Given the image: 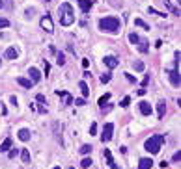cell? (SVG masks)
<instances>
[{"label": "cell", "instance_id": "1", "mask_svg": "<svg viewBox=\"0 0 181 169\" xmlns=\"http://www.w3.org/2000/svg\"><path fill=\"white\" fill-rule=\"evenodd\" d=\"M58 15H60V24L62 26H71L75 22V11H73V6L64 2L60 7H58Z\"/></svg>", "mask_w": 181, "mask_h": 169}, {"label": "cell", "instance_id": "2", "mask_svg": "<svg viewBox=\"0 0 181 169\" xmlns=\"http://www.w3.org/2000/svg\"><path fill=\"white\" fill-rule=\"evenodd\" d=\"M120 28H121V22L116 19V17H103L99 20V30L101 32H107V33H120Z\"/></svg>", "mask_w": 181, "mask_h": 169}, {"label": "cell", "instance_id": "3", "mask_svg": "<svg viewBox=\"0 0 181 169\" xmlns=\"http://www.w3.org/2000/svg\"><path fill=\"white\" fill-rule=\"evenodd\" d=\"M163 143H164V136H161V134H155V136H151V138H148V140H146L144 147H146V151H148V153H151V154H157V153L161 151Z\"/></svg>", "mask_w": 181, "mask_h": 169}, {"label": "cell", "instance_id": "4", "mask_svg": "<svg viewBox=\"0 0 181 169\" xmlns=\"http://www.w3.org/2000/svg\"><path fill=\"white\" fill-rule=\"evenodd\" d=\"M39 24H41V28H43L47 33H52V32H54V22H52V19H50L49 13L41 17V22H39Z\"/></svg>", "mask_w": 181, "mask_h": 169}, {"label": "cell", "instance_id": "5", "mask_svg": "<svg viewBox=\"0 0 181 169\" xmlns=\"http://www.w3.org/2000/svg\"><path fill=\"white\" fill-rule=\"evenodd\" d=\"M112 134H114V125H112V123H107V125L103 127V134H101V141H105V143H108V141L112 140Z\"/></svg>", "mask_w": 181, "mask_h": 169}, {"label": "cell", "instance_id": "6", "mask_svg": "<svg viewBox=\"0 0 181 169\" xmlns=\"http://www.w3.org/2000/svg\"><path fill=\"white\" fill-rule=\"evenodd\" d=\"M168 76H170V84H172L174 87H179V84H181V78H179V67L172 69V71L168 73Z\"/></svg>", "mask_w": 181, "mask_h": 169}, {"label": "cell", "instance_id": "7", "mask_svg": "<svg viewBox=\"0 0 181 169\" xmlns=\"http://www.w3.org/2000/svg\"><path fill=\"white\" fill-rule=\"evenodd\" d=\"M103 63H105L108 69H116V67L120 65V60H118L116 56H105V58H103Z\"/></svg>", "mask_w": 181, "mask_h": 169}, {"label": "cell", "instance_id": "8", "mask_svg": "<svg viewBox=\"0 0 181 169\" xmlns=\"http://www.w3.org/2000/svg\"><path fill=\"white\" fill-rule=\"evenodd\" d=\"M138 106H140V113H142V115H146V117H150V115H151V112H153V108H151V104H150V102H146V100H142V102H140Z\"/></svg>", "mask_w": 181, "mask_h": 169}, {"label": "cell", "instance_id": "9", "mask_svg": "<svg viewBox=\"0 0 181 169\" xmlns=\"http://www.w3.org/2000/svg\"><path fill=\"white\" fill-rule=\"evenodd\" d=\"M28 74H30V80H32L34 84L41 80V73H39V69H36V67H30V69H28Z\"/></svg>", "mask_w": 181, "mask_h": 169}, {"label": "cell", "instance_id": "10", "mask_svg": "<svg viewBox=\"0 0 181 169\" xmlns=\"http://www.w3.org/2000/svg\"><path fill=\"white\" fill-rule=\"evenodd\" d=\"M164 113H166V102H164V100H159V102H157V117L163 119Z\"/></svg>", "mask_w": 181, "mask_h": 169}, {"label": "cell", "instance_id": "11", "mask_svg": "<svg viewBox=\"0 0 181 169\" xmlns=\"http://www.w3.org/2000/svg\"><path fill=\"white\" fill-rule=\"evenodd\" d=\"M17 56H19L17 48H13V47H7V48H6V58H7V60H17Z\"/></svg>", "mask_w": 181, "mask_h": 169}, {"label": "cell", "instance_id": "12", "mask_svg": "<svg viewBox=\"0 0 181 169\" xmlns=\"http://www.w3.org/2000/svg\"><path fill=\"white\" fill-rule=\"evenodd\" d=\"M151 166H153V160L151 158H142L138 162V169H150Z\"/></svg>", "mask_w": 181, "mask_h": 169}, {"label": "cell", "instance_id": "13", "mask_svg": "<svg viewBox=\"0 0 181 169\" xmlns=\"http://www.w3.org/2000/svg\"><path fill=\"white\" fill-rule=\"evenodd\" d=\"M17 82H19L22 87H26V89H30V87L34 86V82H32L30 78H22V76H19V78H17Z\"/></svg>", "mask_w": 181, "mask_h": 169}, {"label": "cell", "instance_id": "14", "mask_svg": "<svg viewBox=\"0 0 181 169\" xmlns=\"http://www.w3.org/2000/svg\"><path fill=\"white\" fill-rule=\"evenodd\" d=\"M79 89H80V93H82V97H88V95H90V89H88V84H86L84 80H80V82H79Z\"/></svg>", "mask_w": 181, "mask_h": 169}, {"label": "cell", "instance_id": "15", "mask_svg": "<svg viewBox=\"0 0 181 169\" xmlns=\"http://www.w3.org/2000/svg\"><path fill=\"white\" fill-rule=\"evenodd\" d=\"M19 140L21 141H28L30 140V130L28 128H21L19 130Z\"/></svg>", "mask_w": 181, "mask_h": 169}, {"label": "cell", "instance_id": "16", "mask_svg": "<svg viewBox=\"0 0 181 169\" xmlns=\"http://www.w3.org/2000/svg\"><path fill=\"white\" fill-rule=\"evenodd\" d=\"M9 149H11V138H6L0 145V153H7Z\"/></svg>", "mask_w": 181, "mask_h": 169}, {"label": "cell", "instance_id": "17", "mask_svg": "<svg viewBox=\"0 0 181 169\" xmlns=\"http://www.w3.org/2000/svg\"><path fill=\"white\" fill-rule=\"evenodd\" d=\"M79 4H80V9L84 13H88L92 9V0H79Z\"/></svg>", "mask_w": 181, "mask_h": 169}, {"label": "cell", "instance_id": "18", "mask_svg": "<svg viewBox=\"0 0 181 169\" xmlns=\"http://www.w3.org/2000/svg\"><path fill=\"white\" fill-rule=\"evenodd\" d=\"M163 2L166 4V7H168V9H170V11H172L174 15H179V13H181V11H179V7H178V6H174V4H172L170 0H163Z\"/></svg>", "mask_w": 181, "mask_h": 169}, {"label": "cell", "instance_id": "19", "mask_svg": "<svg viewBox=\"0 0 181 169\" xmlns=\"http://www.w3.org/2000/svg\"><path fill=\"white\" fill-rule=\"evenodd\" d=\"M136 45H138V50H140L142 54H146V52H148V41H146V39H138V43H136Z\"/></svg>", "mask_w": 181, "mask_h": 169}, {"label": "cell", "instance_id": "20", "mask_svg": "<svg viewBox=\"0 0 181 169\" xmlns=\"http://www.w3.org/2000/svg\"><path fill=\"white\" fill-rule=\"evenodd\" d=\"M56 95L64 97V99H65V104H73V97H71L69 93H65V91H58V89H56Z\"/></svg>", "mask_w": 181, "mask_h": 169}, {"label": "cell", "instance_id": "21", "mask_svg": "<svg viewBox=\"0 0 181 169\" xmlns=\"http://www.w3.org/2000/svg\"><path fill=\"white\" fill-rule=\"evenodd\" d=\"M21 160H22L24 164L30 162V153H28V149H22V151H21Z\"/></svg>", "mask_w": 181, "mask_h": 169}, {"label": "cell", "instance_id": "22", "mask_svg": "<svg viewBox=\"0 0 181 169\" xmlns=\"http://www.w3.org/2000/svg\"><path fill=\"white\" fill-rule=\"evenodd\" d=\"M34 15H36V7H26V9H24V17H26V19H32Z\"/></svg>", "mask_w": 181, "mask_h": 169}, {"label": "cell", "instance_id": "23", "mask_svg": "<svg viewBox=\"0 0 181 169\" xmlns=\"http://www.w3.org/2000/svg\"><path fill=\"white\" fill-rule=\"evenodd\" d=\"M103 154H105V158H107V164H108V166H112V164H114V160H112L110 151H108V149H105V151H103Z\"/></svg>", "mask_w": 181, "mask_h": 169}, {"label": "cell", "instance_id": "24", "mask_svg": "<svg viewBox=\"0 0 181 169\" xmlns=\"http://www.w3.org/2000/svg\"><path fill=\"white\" fill-rule=\"evenodd\" d=\"M110 78H112V74H110V73H105V74H101V78H99V80H101V84H108V82H110Z\"/></svg>", "mask_w": 181, "mask_h": 169}, {"label": "cell", "instance_id": "25", "mask_svg": "<svg viewBox=\"0 0 181 169\" xmlns=\"http://www.w3.org/2000/svg\"><path fill=\"white\" fill-rule=\"evenodd\" d=\"M135 24H136V26H140V28H144V30H150V26H148L142 19H135Z\"/></svg>", "mask_w": 181, "mask_h": 169}, {"label": "cell", "instance_id": "26", "mask_svg": "<svg viewBox=\"0 0 181 169\" xmlns=\"http://www.w3.org/2000/svg\"><path fill=\"white\" fill-rule=\"evenodd\" d=\"M138 39H140V37H138V33H135V32H131V33H129V41H131L133 45H136V43H138Z\"/></svg>", "mask_w": 181, "mask_h": 169}, {"label": "cell", "instance_id": "27", "mask_svg": "<svg viewBox=\"0 0 181 169\" xmlns=\"http://www.w3.org/2000/svg\"><path fill=\"white\" fill-rule=\"evenodd\" d=\"M108 99H110V93H105V95L99 99V102H97V104H99V106H103V104H107V102H108Z\"/></svg>", "mask_w": 181, "mask_h": 169}, {"label": "cell", "instance_id": "28", "mask_svg": "<svg viewBox=\"0 0 181 169\" xmlns=\"http://www.w3.org/2000/svg\"><path fill=\"white\" fill-rule=\"evenodd\" d=\"M92 151H93L92 145H82V147H80V153H82V154H90Z\"/></svg>", "mask_w": 181, "mask_h": 169}, {"label": "cell", "instance_id": "29", "mask_svg": "<svg viewBox=\"0 0 181 169\" xmlns=\"http://www.w3.org/2000/svg\"><path fill=\"white\" fill-rule=\"evenodd\" d=\"M92 164H93V162H92V160H90V158H84V160H82V162H80V167L88 169V167H90V166H92Z\"/></svg>", "mask_w": 181, "mask_h": 169}, {"label": "cell", "instance_id": "30", "mask_svg": "<svg viewBox=\"0 0 181 169\" xmlns=\"http://www.w3.org/2000/svg\"><path fill=\"white\" fill-rule=\"evenodd\" d=\"M133 67H135V71H144V63H142L140 60H138V61H135V63H133Z\"/></svg>", "mask_w": 181, "mask_h": 169}, {"label": "cell", "instance_id": "31", "mask_svg": "<svg viewBox=\"0 0 181 169\" xmlns=\"http://www.w3.org/2000/svg\"><path fill=\"white\" fill-rule=\"evenodd\" d=\"M19 153H21V151H19V149H9V151H7V156H9V158H11V160H13V158H15V156H17V154H19Z\"/></svg>", "mask_w": 181, "mask_h": 169}, {"label": "cell", "instance_id": "32", "mask_svg": "<svg viewBox=\"0 0 181 169\" xmlns=\"http://www.w3.org/2000/svg\"><path fill=\"white\" fill-rule=\"evenodd\" d=\"M58 65H65V56H64V52H58Z\"/></svg>", "mask_w": 181, "mask_h": 169}, {"label": "cell", "instance_id": "33", "mask_svg": "<svg viewBox=\"0 0 181 169\" xmlns=\"http://www.w3.org/2000/svg\"><path fill=\"white\" fill-rule=\"evenodd\" d=\"M129 104H131V97H125V99L120 102V106H121V108H127Z\"/></svg>", "mask_w": 181, "mask_h": 169}, {"label": "cell", "instance_id": "34", "mask_svg": "<svg viewBox=\"0 0 181 169\" xmlns=\"http://www.w3.org/2000/svg\"><path fill=\"white\" fill-rule=\"evenodd\" d=\"M97 134V123H92V127H90V136H95Z\"/></svg>", "mask_w": 181, "mask_h": 169}, {"label": "cell", "instance_id": "35", "mask_svg": "<svg viewBox=\"0 0 181 169\" xmlns=\"http://www.w3.org/2000/svg\"><path fill=\"white\" fill-rule=\"evenodd\" d=\"M101 110H103V113H108V112L112 110V104H103V106H101Z\"/></svg>", "mask_w": 181, "mask_h": 169}, {"label": "cell", "instance_id": "36", "mask_svg": "<svg viewBox=\"0 0 181 169\" xmlns=\"http://www.w3.org/2000/svg\"><path fill=\"white\" fill-rule=\"evenodd\" d=\"M7 26H9V20H7V19H2V17H0V28H7Z\"/></svg>", "mask_w": 181, "mask_h": 169}, {"label": "cell", "instance_id": "37", "mask_svg": "<svg viewBox=\"0 0 181 169\" xmlns=\"http://www.w3.org/2000/svg\"><path fill=\"white\" fill-rule=\"evenodd\" d=\"M172 160H174L176 164H179V160H181V153H179V151H178V153H176V154L172 156Z\"/></svg>", "mask_w": 181, "mask_h": 169}, {"label": "cell", "instance_id": "38", "mask_svg": "<svg viewBox=\"0 0 181 169\" xmlns=\"http://www.w3.org/2000/svg\"><path fill=\"white\" fill-rule=\"evenodd\" d=\"M75 104H77V106H84V104H86V100H84V97H80V99H77V100H75Z\"/></svg>", "mask_w": 181, "mask_h": 169}, {"label": "cell", "instance_id": "39", "mask_svg": "<svg viewBox=\"0 0 181 169\" xmlns=\"http://www.w3.org/2000/svg\"><path fill=\"white\" fill-rule=\"evenodd\" d=\"M125 78H127V80H129V82H133V84H135V82H136V78H135V76H133V74H129V73H125Z\"/></svg>", "mask_w": 181, "mask_h": 169}, {"label": "cell", "instance_id": "40", "mask_svg": "<svg viewBox=\"0 0 181 169\" xmlns=\"http://www.w3.org/2000/svg\"><path fill=\"white\" fill-rule=\"evenodd\" d=\"M110 4H112L114 7H121V0H110Z\"/></svg>", "mask_w": 181, "mask_h": 169}, {"label": "cell", "instance_id": "41", "mask_svg": "<svg viewBox=\"0 0 181 169\" xmlns=\"http://www.w3.org/2000/svg\"><path fill=\"white\" fill-rule=\"evenodd\" d=\"M36 99H37V102H43V104H45V102H47V99H45V97H43V95H41V93H39V95H37V97H36Z\"/></svg>", "mask_w": 181, "mask_h": 169}, {"label": "cell", "instance_id": "42", "mask_svg": "<svg viewBox=\"0 0 181 169\" xmlns=\"http://www.w3.org/2000/svg\"><path fill=\"white\" fill-rule=\"evenodd\" d=\"M148 82H150V76H148V74H146V78H144V80H142V87H146V86H148Z\"/></svg>", "mask_w": 181, "mask_h": 169}, {"label": "cell", "instance_id": "43", "mask_svg": "<svg viewBox=\"0 0 181 169\" xmlns=\"http://www.w3.org/2000/svg\"><path fill=\"white\" fill-rule=\"evenodd\" d=\"M9 102L15 106V104H17V97H13V95H11V97H9Z\"/></svg>", "mask_w": 181, "mask_h": 169}, {"label": "cell", "instance_id": "44", "mask_svg": "<svg viewBox=\"0 0 181 169\" xmlns=\"http://www.w3.org/2000/svg\"><path fill=\"white\" fill-rule=\"evenodd\" d=\"M82 65H84V67L88 69V67H90V60H84V61H82Z\"/></svg>", "mask_w": 181, "mask_h": 169}, {"label": "cell", "instance_id": "45", "mask_svg": "<svg viewBox=\"0 0 181 169\" xmlns=\"http://www.w3.org/2000/svg\"><path fill=\"white\" fill-rule=\"evenodd\" d=\"M2 6H4V2H2V0H0V7H2Z\"/></svg>", "mask_w": 181, "mask_h": 169}, {"label": "cell", "instance_id": "46", "mask_svg": "<svg viewBox=\"0 0 181 169\" xmlns=\"http://www.w3.org/2000/svg\"><path fill=\"white\" fill-rule=\"evenodd\" d=\"M52 169H60V167H58V166H56V167H52Z\"/></svg>", "mask_w": 181, "mask_h": 169}, {"label": "cell", "instance_id": "47", "mask_svg": "<svg viewBox=\"0 0 181 169\" xmlns=\"http://www.w3.org/2000/svg\"><path fill=\"white\" fill-rule=\"evenodd\" d=\"M0 65H2V60H0Z\"/></svg>", "mask_w": 181, "mask_h": 169}, {"label": "cell", "instance_id": "48", "mask_svg": "<svg viewBox=\"0 0 181 169\" xmlns=\"http://www.w3.org/2000/svg\"><path fill=\"white\" fill-rule=\"evenodd\" d=\"M71 169H75V167H71Z\"/></svg>", "mask_w": 181, "mask_h": 169}, {"label": "cell", "instance_id": "49", "mask_svg": "<svg viewBox=\"0 0 181 169\" xmlns=\"http://www.w3.org/2000/svg\"><path fill=\"white\" fill-rule=\"evenodd\" d=\"M178 2H179V0H178Z\"/></svg>", "mask_w": 181, "mask_h": 169}, {"label": "cell", "instance_id": "50", "mask_svg": "<svg viewBox=\"0 0 181 169\" xmlns=\"http://www.w3.org/2000/svg\"><path fill=\"white\" fill-rule=\"evenodd\" d=\"M47 2H49V0H47Z\"/></svg>", "mask_w": 181, "mask_h": 169}]
</instances>
